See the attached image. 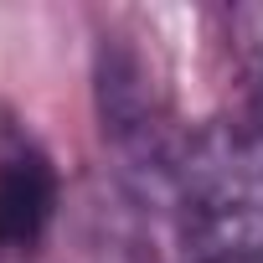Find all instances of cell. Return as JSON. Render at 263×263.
Here are the masks:
<instances>
[{
    "label": "cell",
    "mask_w": 263,
    "mask_h": 263,
    "mask_svg": "<svg viewBox=\"0 0 263 263\" xmlns=\"http://www.w3.org/2000/svg\"><path fill=\"white\" fill-rule=\"evenodd\" d=\"M62 206V176L26 124L0 119V258H26L47 242Z\"/></svg>",
    "instance_id": "cell-2"
},
{
    "label": "cell",
    "mask_w": 263,
    "mask_h": 263,
    "mask_svg": "<svg viewBox=\"0 0 263 263\" xmlns=\"http://www.w3.org/2000/svg\"><path fill=\"white\" fill-rule=\"evenodd\" d=\"M160 186L191 263L263 258V108L186 129Z\"/></svg>",
    "instance_id": "cell-1"
}]
</instances>
